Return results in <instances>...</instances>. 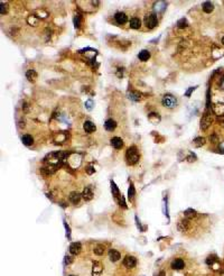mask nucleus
I'll return each mask as SVG.
<instances>
[{
	"label": "nucleus",
	"mask_w": 224,
	"mask_h": 276,
	"mask_svg": "<svg viewBox=\"0 0 224 276\" xmlns=\"http://www.w3.org/2000/svg\"><path fill=\"white\" fill-rule=\"evenodd\" d=\"M83 128H84V130L86 132H89V134H92V132H94L95 130H97V127H95V125H94L92 121H85L84 123H83Z\"/></svg>",
	"instance_id": "obj_8"
},
{
	"label": "nucleus",
	"mask_w": 224,
	"mask_h": 276,
	"mask_svg": "<svg viewBox=\"0 0 224 276\" xmlns=\"http://www.w3.org/2000/svg\"><path fill=\"white\" fill-rule=\"evenodd\" d=\"M114 20L117 21V24H119V25H123L128 21V16L122 11H119L114 15Z\"/></svg>",
	"instance_id": "obj_4"
},
{
	"label": "nucleus",
	"mask_w": 224,
	"mask_h": 276,
	"mask_svg": "<svg viewBox=\"0 0 224 276\" xmlns=\"http://www.w3.org/2000/svg\"><path fill=\"white\" fill-rule=\"evenodd\" d=\"M123 265L127 268H133L137 265V259L133 256H126V258L123 259Z\"/></svg>",
	"instance_id": "obj_5"
},
{
	"label": "nucleus",
	"mask_w": 224,
	"mask_h": 276,
	"mask_svg": "<svg viewBox=\"0 0 224 276\" xmlns=\"http://www.w3.org/2000/svg\"><path fill=\"white\" fill-rule=\"evenodd\" d=\"M177 228L179 231H186L188 228H190V221L187 220V219H185V220H181L179 222H178V226Z\"/></svg>",
	"instance_id": "obj_17"
},
{
	"label": "nucleus",
	"mask_w": 224,
	"mask_h": 276,
	"mask_svg": "<svg viewBox=\"0 0 224 276\" xmlns=\"http://www.w3.org/2000/svg\"><path fill=\"white\" fill-rule=\"evenodd\" d=\"M135 194H136L135 187H133V185H130L129 190H128V196H129V199H133Z\"/></svg>",
	"instance_id": "obj_29"
},
{
	"label": "nucleus",
	"mask_w": 224,
	"mask_h": 276,
	"mask_svg": "<svg viewBox=\"0 0 224 276\" xmlns=\"http://www.w3.org/2000/svg\"><path fill=\"white\" fill-rule=\"evenodd\" d=\"M164 275H165V273H164V272H161L160 274H159V275H158V276H164Z\"/></svg>",
	"instance_id": "obj_38"
},
{
	"label": "nucleus",
	"mask_w": 224,
	"mask_h": 276,
	"mask_svg": "<svg viewBox=\"0 0 224 276\" xmlns=\"http://www.w3.org/2000/svg\"><path fill=\"white\" fill-rule=\"evenodd\" d=\"M104 127H106V129L108 132H113L114 129L117 128V123H115V120H113V119H108L106 121V123H104Z\"/></svg>",
	"instance_id": "obj_14"
},
{
	"label": "nucleus",
	"mask_w": 224,
	"mask_h": 276,
	"mask_svg": "<svg viewBox=\"0 0 224 276\" xmlns=\"http://www.w3.org/2000/svg\"><path fill=\"white\" fill-rule=\"evenodd\" d=\"M129 98H130L131 100H133V101H139L140 99H141V94H140L139 92H137V91H132V92H130V94H129Z\"/></svg>",
	"instance_id": "obj_25"
},
{
	"label": "nucleus",
	"mask_w": 224,
	"mask_h": 276,
	"mask_svg": "<svg viewBox=\"0 0 224 276\" xmlns=\"http://www.w3.org/2000/svg\"><path fill=\"white\" fill-rule=\"evenodd\" d=\"M70 276H76V275H70Z\"/></svg>",
	"instance_id": "obj_40"
},
{
	"label": "nucleus",
	"mask_w": 224,
	"mask_h": 276,
	"mask_svg": "<svg viewBox=\"0 0 224 276\" xmlns=\"http://www.w3.org/2000/svg\"><path fill=\"white\" fill-rule=\"evenodd\" d=\"M111 190H112V193H113V196L117 198V196H119V190H118V187H117V185H115L113 182H111Z\"/></svg>",
	"instance_id": "obj_30"
},
{
	"label": "nucleus",
	"mask_w": 224,
	"mask_h": 276,
	"mask_svg": "<svg viewBox=\"0 0 224 276\" xmlns=\"http://www.w3.org/2000/svg\"><path fill=\"white\" fill-rule=\"evenodd\" d=\"M222 43H223V45H224V37L222 38Z\"/></svg>",
	"instance_id": "obj_39"
},
{
	"label": "nucleus",
	"mask_w": 224,
	"mask_h": 276,
	"mask_svg": "<svg viewBox=\"0 0 224 276\" xmlns=\"http://www.w3.org/2000/svg\"><path fill=\"white\" fill-rule=\"evenodd\" d=\"M194 90H195V88H190V89L186 92V96H187V97H188V96H190V94L192 93V91H194Z\"/></svg>",
	"instance_id": "obj_36"
},
{
	"label": "nucleus",
	"mask_w": 224,
	"mask_h": 276,
	"mask_svg": "<svg viewBox=\"0 0 224 276\" xmlns=\"http://www.w3.org/2000/svg\"><path fill=\"white\" fill-rule=\"evenodd\" d=\"M26 77H27L28 81H30V82H35L36 79H37V73H36L35 70H28V71L26 72Z\"/></svg>",
	"instance_id": "obj_20"
},
{
	"label": "nucleus",
	"mask_w": 224,
	"mask_h": 276,
	"mask_svg": "<svg viewBox=\"0 0 224 276\" xmlns=\"http://www.w3.org/2000/svg\"><path fill=\"white\" fill-rule=\"evenodd\" d=\"M81 250H82V245H81L80 242H73V244H71V246H70V253L71 254L77 255V254L81 253Z\"/></svg>",
	"instance_id": "obj_7"
},
{
	"label": "nucleus",
	"mask_w": 224,
	"mask_h": 276,
	"mask_svg": "<svg viewBox=\"0 0 224 276\" xmlns=\"http://www.w3.org/2000/svg\"><path fill=\"white\" fill-rule=\"evenodd\" d=\"M126 159L129 165H135L139 161V153L136 146H131L128 148L127 153H126Z\"/></svg>",
	"instance_id": "obj_1"
},
{
	"label": "nucleus",
	"mask_w": 224,
	"mask_h": 276,
	"mask_svg": "<svg viewBox=\"0 0 224 276\" xmlns=\"http://www.w3.org/2000/svg\"><path fill=\"white\" fill-rule=\"evenodd\" d=\"M21 141L26 146H31V145L34 144V138L30 136V135H24V136L21 137Z\"/></svg>",
	"instance_id": "obj_19"
},
{
	"label": "nucleus",
	"mask_w": 224,
	"mask_h": 276,
	"mask_svg": "<svg viewBox=\"0 0 224 276\" xmlns=\"http://www.w3.org/2000/svg\"><path fill=\"white\" fill-rule=\"evenodd\" d=\"M213 111L214 114L217 116H223L224 115V103H220L217 102L213 106Z\"/></svg>",
	"instance_id": "obj_9"
},
{
	"label": "nucleus",
	"mask_w": 224,
	"mask_h": 276,
	"mask_svg": "<svg viewBox=\"0 0 224 276\" xmlns=\"http://www.w3.org/2000/svg\"><path fill=\"white\" fill-rule=\"evenodd\" d=\"M214 260H215V257H213V256L211 257V256H210V257H208V258L206 259V263L208 264V265H210V264H212L213 262H214Z\"/></svg>",
	"instance_id": "obj_32"
},
{
	"label": "nucleus",
	"mask_w": 224,
	"mask_h": 276,
	"mask_svg": "<svg viewBox=\"0 0 224 276\" xmlns=\"http://www.w3.org/2000/svg\"><path fill=\"white\" fill-rule=\"evenodd\" d=\"M138 57H139L140 61H142V62H146V61H148V59H150V53H149L147 50H144V51H141L139 53Z\"/></svg>",
	"instance_id": "obj_21"
},
{
	"label": "nucleus",
	"mask_w": 224,
	"mask_h": 276,
	"mask_svg": "<svg viewBox=\"0 0 224 276\" xmlns=\"http://www.w3.org/2000/svg\"><path fill=\"white\" fill-rule=\"evenodd\" d=\"M202 9H203L204 13L211 14L212 11L214 10V5L212 4V2H210V1H205V2H203V5H202Z\"/></svg>",
	"instance_id": "obj_16"
},
{
	"label": "nucleus",
	"mask_w": 224,
	"mask_h": 276,
	"mask_svg": "<svg viewBox=\"0 0 224 276\" xmlns=\"http://www.w3.org/2000/svg\"><path fill=\"white\" fill-rule=\"evenodd\" d=\"M91 103H92V101H91V100H89V101H88V102H86V103H85V105H86V108H88L89 110H91V109H92V108H91V106H90Z\"/></svg>",
	"instance_id": "obj_35"
},
{
	"label": "nucleus",
	"mask_w": 224,
	"mask_h": 276,
	"mask_svg": "<svg viewBox=\"0 0 224 276\" xmlns=\"http://www.w3.org/2000/svg\"><path fill=\"white\" fill-rule=\"evenodd\" d=\"M111 145H112L115 149H120V148H122V146H123V140L121 139L120 137H113V138L111 139Z\"/></svg>",
	"instance_id": "obj_12"
},
{
	"label": "nucleus",
	"mask_w": 224,
	"mask_h": 276,
	"mask_svg": "<svg viewBox=\"0 0 224 276\" xmlns=\"http://www.w3.org/2000/svg\"><path fill=\"white\" fill-rule=\"evenodd\" d=\"M212 123V118L208 115H204L203 118L201 119V128L203 130H206L207 128L211 126Z\"/></svg>",
	"instance_id": "obj_6"
},
{
	"label": "nucleus",
	"mask_w": 224,
	"mask_h": 276,
	"mask_svg": "<svg viewBox=\"0 0 224 276\" xmlns=\"http://www.w3.org/2000/svg\"><path fill=\"white\" fill-rule=\"evenodd\" d=\"M184 214H185V217H186L187 219H190V218H194L195 216H196V212H195L193 209H188V210L185 211Z\"/></svg>",
	"instance_id": "obj_27"
},
{
	"label": "nucleus",
	"mask_w": 224,
	"mask_h": 276,
	"mask_svg": "<svg viewBox=\"0 0 224 276\" xmlns=\"http://www.w3.org/2000/svg\"><path fill=\"white\" fill-rule=\"evenodd\" d=\"M145 25L148 29H154L158 25V18L156 14H149L145 17Z\"/></svg>",
	"instance_id": "obj_3"
},
{
	"label": "nucleus",
	"mask_w": 224,
	"mask_h": 276,
	"mask_svg": "<svg viewBox=\"0 0 224 276\" xmlns=\"http://www.w3.org/2000/svg\"><path fill=\"white\" fill-rule=\"evenodd\" d=\"M129 26H130V28H132V29H139L140 27H141V21H140L139 18L133 17L131 18L130 21H129Z\"/></svg>",
	"instance_id": "obj_11"
},
{
	"label": "nucleus",
	"mask_w": 224,
	"mask_h": 276,
	"mask_svg": "<svg viewBox=\"0 0 224 276\" xmlns=\"http://www.w3.org/2000/svg\"><path fill=\"white\" fill-rule=\"evenodd\" d=\"M104 250H106V248H104L103 245H97V246L94 247V254L97 256L103 255V254H104Z\"/></svg>",
	"instance_id": "obj_23"
},
{
	"label": "nucleus",
	"mask_w": 224,
	"mask_h": 276,
	"mask_svg": "<svg viewBox=\"0 0 224 276\" xmlns=\"http://www.w3.org/2000/svg\"><path fill=\"white\" fill-rule=\"evenodd\" d=\"M82 196L85 201H90V200L93 199V192L90 187H85L83 190V193H82Z\"/></svg>",
	"instance_id": "obj_15"
},
{
	"label": "nucleus",
	"mask_w": 224,
	"mask_h": 276,
	"mask_svg": "<svg viewBox=\"0 0 224 276\" xmlns=\"http://www.w3.org/2000/svg\"><path fill=\"white\" fill-rule=\"evenodd\" d=\"M7 13V5L1 1V15H4Z\"/></svg>",
	"instance_id": "obj_31"
},
{
	"label": "nucleus",
	"mask_w": 224,
	"mask_h": 276,
	"mask_svg": "<svg viewBox=\"0 0 224 276\" xmlns=\"http://www.w3.org/2000/svg\"><path fill=\"white\" fill-rule=\"evenodd\" d=\"M205 138L204 137H197V138H195L194 139V145L196 146V147H201V146H203L204 144H205Z\"/></svg>",
	"instance_id": "obj_26"
},
{
	"label": "nucleus",
	"mask_w": 224,
	"mask_h": 276,
	"mask_svg": "<svg viewBox=\"0 0 224 276\" xmlns=\"http://www.w3.org/2000/svg\"><path fill=\"white\" fill-rule=\"evenodd\" d=\"M148 119H149V121L151 123H154V125H157V123L160 121V117L157 116V114H154V112H152V114H149Z\"/></svg>",
	"instance_id": "obj_22"
},
{
	"label": "nucleus",
	"mask_w": 224,
	"mask_h": 276,
	"mask_svg": "<svg viewBox=\"0 0 224 276\" xmlns=\"http://www.w3.org/2000/svg\"><path fill=\"white\" fill-rule=\"evenodd\" d=\"M187 161L188 162H195L196 161V156H195V155H190V156L187 157Z\"/></svg>",
	"instance_id": "obj_33"
},
{
	"label": "nucleus",
	"mask_w": 224,
	"mask_h": 276,
	"mask_svg": "<svg viewBox=\"0 0 224 276\" xmlns=\"http://www.w3.org/2000/svg\"><path fill=\"white\" fill-rule=\"evenodd\" d=\"M187 25H188V23H187V20L185 18H182V19L178 20V23H177L178 28H185V27H187Z\"/></svg>",
	"instance_id": "obj_28"
},
{
	"label": "nucleus",
	"mask_w": 224,
	"mask_h": 276,
	"mask_svg": "<svg viewBox=\"0 0 224 276\" xmlns=\"http://www.w3.org/2000/svg\"><path fill=\"white\" fill-rule=\"evenodd\" d=\"M91 168H92V167H88V170H86V171H88V173H89V174H92V173L94 172V170H91Z\"/></svg>",
	"instance_id": "obj_37"
},
{
	"label": "nucleus",
	"mask_w": 224,
	"mask_h": 276,
	"mask_svg": "<svg viewBox=\"0 0 224 276\" xmlns=\"http://www.w3.org/2000/svg\"><path fill=\"white\" fill-rule=\"evenodd\" d=\"M27 23L29 24L30 26H37L38 25V18L35 16V15H30L27 18Z\"/></svg>",
	"instance_id": "obj_24"
},
{
	"label": "nucleus",
	"mask_w": 224,
	"mask_h": 276,
	"mask_svg": "<svg viewBox=\"0 0 224 276\" xmlns=\"http://www.w3.org/2000/svg\"><path fill=\"white\" fill-rule=\"evenodd\" d=\"M81 196H82V194L77 193V192H71V194H70V201H71L73 204H77L80 202Z\"/></svg>",
	"instance_id": "obj_18"
},
{
	"label": "nucleus",
	"mask_w": 224,
	"mask_h": 276,
	"mask_svg": "<svg viewBox=\"0 0 224 276\" xmlns=\"http://www.w3.org/2000/svg\"><path fill=\"white\" fill-rule=\"evenodd\" d=\"M161 103L165 108H168V109H174L175 107L177 106V99L174 97L173 94H165L163 99H161Z\"/></svg>",
	"instance_id": "obj_2"
},
{
	"label": "nucleus",
	"mask_w": 224,
	"mask_h": 276,
	"mask_svg": "<svg viewBox=\"0 0 224 276\" xmlns=\"http://www.w3.org/2000/svg\"><path fill=\"white\" fill-rule=\"evenodd\" d=\"M72 263V257L71 256H66L65 257V264H71Z\"/></svg>",
	"instance_id": "obj_34"
},
{
	"label": "nucleus",
	"mask_w": 224,
	"mask_h": 276,
	"mask_svg": "<svg viewBox=\"0 0 224 276\" xmlns=\"http://www.w3.org/2000/svg\"><path fill=\"white\" fill-rule=\"evenodd\" d=\"M120 257H121V254L118 250H115V249H110L109 250V259L111 262H118Z\"/></svg>",
	"instance_id": "obj_10"
},
{
	"label": "nucleus",
	"mask_w": 224,
	"mask_h": 276,
	"mask_svg": "<svg viewBox=\"0 0 224 276\" xmlns=\"http://www.w3.org/2000/svg\"><path fill=\"white\" fill-rule=\"evenodd\" d=\"M172 267L174 269H183V268L185 267V262L181 258L175 259V260H173V263H172Z\"/></svg>",
	"instance_id": "obj_13"
}]
</instances>
